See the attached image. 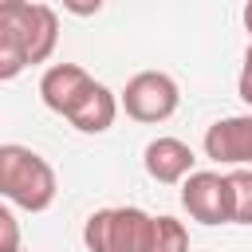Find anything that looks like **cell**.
Masks as SVG:
<instances>
[{
    "label": "cell",
    "mask_w": 252,
    "mask_h": 252,
    "mask_svg": "<svg viewBox=\"0 0 252 252\" xmlns=\"http://www.w3.org/2000/svg\"><path fill=\"white\" fill-rule=\"evenodd\" d=\"M59 43V16L51 4H0V79H16L32 63H47Z\"/></svg>",
    "instance_id": "1"
},
{
    "label": "cell",
    "mask_w": 252,
    "mask_h": 252,
    "mask_svg": "<svg viewBox=\"0 0 252 252\" xmlns=\"http://www.w3.org/2000/svg\"><path fill=\"white\" fill-rule=\"evenodd\" d=\"M0 193L24 209V213H43L51 209L59 185H55V169L43 154L28 150V146H16V142H4L0 146Z\"/></svg>",
    "instance_id": "2"
},
{
    "label": "cell",
    "mask_w": 252,
    "mask_h": 252,
    "mask_svg": "<svg viewBox=\"0 0 252 252\" xmlns=\"http://www.w3.org/2000/svg\"><path fill=\"white\" fill-rule=\"evenodd\" d=\"M150 232H154V217L146 209L118 205L87 217L83 244L87 252H150Z\"/></svg>",
    "instance_id": "3"
},
{
    "label": "cell",
    "mask_w": 252,
    "mask_h": 252,
    "mask_svg": "<svg viewBox=\"0 0 252 252\" xmlns=\"http://www.w3.org/2000/svg\"><path fill=\"white\" fill-rule=\"evenodd\" d=\"M118 102L134 122H165V118H173L181 91H177L173 75H165V71H138L134 79H126Z\"/></svg>",
    "instance_id": "4"
},
{
    "label": "cell",
    "mask_w": 252,
    "mask_h": 252,
    "mask_svg": "<svg viewBox=\"0 0 252 252\" xmlns=\"http://www.w3.org/2000/svg\"><path fill=\"white\" fill-rule=\"evenodd\" d=\"M181 205L197 224H232V185L228 173L197 169L181 181Z\"/></svg>",
    "instance_id": "5"
},
{
    "label": "cell",
    "mask_w": 252,
    "mask_h": 252,
    "mask_svg": "<svg viewBox=\"0 0 252 252\" xmlns=\"http://www.w3.org/2000/svg\"><path fill=\"white\" fill-rule=\"evenodd\" d=\"M94 83H98V79H94L87 67H79V63H51V67L43 71V79H39V98H43L47 110L71 118V114L83 106V98L94 91Z\"/></svg>",
    "instance_id": "6"
},
{
    "label": "cell",
    "mask_w": 252,
    "mask_h": 252,
    "mask_svg": "<svg viewBox=\"0 0 252 252\" xmlns=\"http://www.w3.org/2000/svg\"><path fill=\"white\" fill-rule=\"evenodd\" d=\"M205 158L232 169H252V114L217 118L205 130Z\"/></svg>",
    "instance_id": "7"
},
{
    "label": "cell",
    "mask_w": 252,
    "mask_h": 252,
    "mask_svg": "<svg viewBox=\"0 0 252 252\" xmlns=\"http://www.w3.org/2000/svg\"><path fill=\"white\" fill-rule=\"evenodd\" d=\"M193 161H197L193 150H189L181 138H169V134L154 138V142L142 150V165H146V173H150L154 181H161V185H177V181H185L189 173H197Z\"/></svg>",
    "instance_id": "8"
},
{
    "label": "cell",
    "mask_w": 252,
    "mask_h": 252,
    "mask_svg": "<svg viewBox=\"0 0 252 252\" xmlns=\"http://www.w3.org/2000/svg\"><path fill=\"white\" fill-rule=\"evenodd\" d=\"M118 98H114V91L110 87H102V83H94V91L83 98V106L67 118L79 134H102V130H110L114 126V118H118Z\"/></svg>",
    "instance_id": "9"
},
{
    "label": "cell",
    "mask_w": 252,
    "mask_h": 252,
    "mask_svg": "<svg viewBox=\"0 0 252 252\" xmlns=\"http://www.w3.org/2000/svg\"><path fill=\"white\" fill-rule=\"evenodd\" d=\"M150 252H189V232L177 217H154Z\"/></svg>",
    "instance_id": "10"
},
{
    "label": "cell",
    "mask_w": 252,
    "mask_h": 252,
    "mask_svg": "<svg viewBox=\"0 0 252 252\" xmlns=\"http://www.w3.org/2000/svg\"><path fill=\"white\" fill-rule=\"evenodd\" d=\"M232 185V224H252V169H228Z\"/></svg>",
    "instance_id": "11"
},
{
    "label": "cell",
    "mask_w": 252,
    "mask_h": 252,
    "mask_svg": "<svg viewBox=\"0 0 252 252\" xmlns=\"http://www.w3.org/2000/svg\"><path fill=\"white\" fill-rule=\"evenodd\" d=\"M0 252H20V224L12 209H0Z\"/></svg>",
    "instance_id": "12"
},
{
    "label": "cell",
    "mask_w": 252,
    "mask_h": 252,
    "mask_svg": "<svg viewBox=\"0 0 252 252\" xmlns=\"http://www.w3.org/2000/svg\"><path fill=\"white\" fill-rule=\"evenodd\" d=\"M236 91H240V98H244V102L252 106V39H248V47H244V67H240Z\"/></svg>",
    "instance_id": "13"
},
{
    "label": "cell",
    "mask_w": 252,
    "mask_h": 252,
    "mask_svg": "<svg viewBox=\"0 0 252 252\" xmlns=\"http://www.w3.org/2000/svg\"><path fill=\"white\" fill-rule=\"evenodd\" d=\"M244 28H248V35H252V0L244 4Z\"/></svg>",
    "instance_id": "14"
},
{
    "label": "cell",
    "mask_w": 252,
    "mask_h": 252,
    "mask_svg": "<svg viewBox=\"0 0 252 252\" xmlns=\"http://www.w3.org/2000/svg\"><path fill=\"white\" fill-rule=\"evenodd\" d=\"M20 252H24V248H20Z\"/></svg>",
    "instance_id": "15"
}]
</instances>
